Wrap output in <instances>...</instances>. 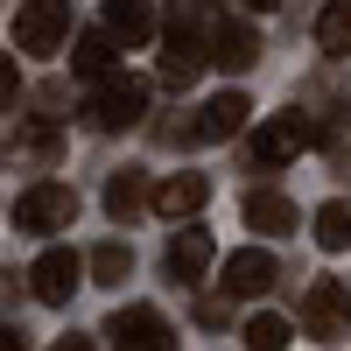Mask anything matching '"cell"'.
<instances>
[{
	"instance_id": "4fadbf2b",
	"label": "cell",
	"mask_w": 351,
	"mask_h": 351,
	"mask_svg": "<svg viewBox=\"0 0 351 351\" xmlns=\"http://www.w3.org/2000/svg\"><path fill=\"white\" fill-rule=\"evenodd\" d=\"M204 197H211V183H204V176H169V183H162L148 204H155L162 218H197V211H204Z\"/></svg>"
},
{
	"instance_id": "3957f363",
	"label": "cell",
	"mask_w": 351,
	"mask_h": 351,
	"mask_svg": "<svg viewBox=\"0 0 351 351\" xmlns=\"http://www.w3.org/2000/svg\"><path fill=\"white\" fill-rule=\"evenodd\" d=\"M64 36H71V0H28L14 14V49L21 56H49Z\"/></svg>"
},
{
	"instance_id": "7a4b0ae2",
	"label": "cell",
	"mask_w": 351,
	"mask_h": 351,
	"mask_svg": "<svg viewBox=\"0 0 351 351\" xmlns=\"http://www.w3.org/2000/svg\"><path fill=\"white\" fill-rule=\"evenodd\" d=\"M302 330H309L316 344L351 337V288H344V281H309V295H302Z\"/></svg>"
},
{
	"instance_id": "52a82bcc",
	"label": "cell",
	"mask_w": 351,
	"mask_h": 351,
	"mask_svg": "<svg viewBox=\"0 0 351 351\" xmlns=\"http://www.w3.org/2000/svg\"><path fill=\"white\" fill-rule=\"evenodd\" d=\"M106 337L120 344V351H169V344H176V330H169L162 309H120V316L106 324Z\"/></svg>"
},
{
	"instance_id": "7c38bea8",
	"label": "cell",
	"mask_w": 351,
	"mask_h": 351,
	"mask_svg": "<svg viewBox=\"0 0 351 351\" xmlns=\"http://www.w3.org/2000/svg\"><path fill=\"white\" fill-rule=\"evenodd\" d=\"M162 260H169L176 281H204V274H211V232H204V225H183V232L169 239Z\"/></svg>"
},
{
	"instance_id": "8fae6325",
	"label": "cell",
	"mask_w": 351,
	"mask_h": 351,
	"mask_svg": "<svg viewBox=\"0 0 351 351\" xmlns=\"http://www.w3.org/2000/svg\"><path fill=\"white\" fill-rule=\"evenodd\" d=\"M253 120V99L246 92H218V99H204V112H197V141H232Z\"/></svg>"
},
{
	"instance_id": "6da1fadb",
	"label": "cell",
	"mask_w": 351,
	"mask_h": 351,
	"mask_svg": "<svg viewBox=\"0 0 351 351\" xmlns=\"http://www.w3.org/2000/svg\"><path fill=\"white\" fill-rule=\"evenodd\" d=\"M141 112H148V84L106 71L99 92H92V106H84V120H92L99 134H127V127H141Z\"/></svg>"
},
{
	"instance_id": "9c48e42d",
	"label": "cell",
	"mask_w": 351,
	"mask_h": 351,
	"mask_svg": "<svg viewBox=\"0 0 351 351\" xmlns=\"http://www.w3.org/2000/svg\"><path fill=\"white\" fill-rule=\"evenodd\" d=\"M274 281H281V267H274V253H260V246H246V253H232V260H225V295H232V302L267 295Z\"/></svg>"
},
{
	"instance_id": "8992f818",
	"label": "cell",
	"mask_w": 351,
	"mask_h": 351,
	"mask_svg": "<svg viewBox=\"0 0 351 351\" xmlns=\"http://www.w3.org/2000/svg\"><path fill=\"white\" fill-rule=\"evenodd\" d=\"M309 141H316V127L302 120V112H281V120H267V127L253 134V162L260 169H281V162H295Z\"/></svg>"
},
{
	"instance_id": "ba28073f",
	"label": "cell",
	"mask_w": 351,
	"mask_h": 351,
	"mask_svg": "<svg viewBox=\"0 0 351 351\" xmlns=\"http://www.w3.org/2000/svg\"><path fill=\"white\" fill-rule=\"evenodd\" d=\"M204 64H211V49L197 43V21H190V14H176L169 43H162V77H169V84H197Z\"/></svg>"
},
{
	"instance_id": "277c9868",
	"label": "cell",
	"mask_w": 351,
	"mask_h": 351,
	"mask_svg": "<svg viewBox=\"0 0 351 351\" xmlns=\"http://www.w3.org/2000/svg\"><path fill=\"white\" fill-rule=\"evenodd\" d=\"M71 218H77V190H64V183H36V190L14 204V225H21V232H36V239L64 232Z\"/></svg>"
},
{
	"instance_id": "44dd1931",
	"label": "cell",
	"mask_w": 351,
	"mask_h": 351,
	"mask_svg": "<svg viewBox=\"0 0 351 351\" xmlns=\"http://www.w3.org/2000/svg\"><path fill=\"white\" fill-rule=\"evenodd\" d=\"M127 267H134V253H127L120 239H106V246L92 253V274H99V281H127Z\"/></svg>"
},
{
	"instance_id": "2e32d148",
	"label": "cell",
	"mask_w": 351,
	"mask_h": 351,
	"mask_svg": "<svg viewBox=\"0 0 351 351\" xmlns=\"http://www.w3.org/2000/svg\"><path fill=\"white\" fill-rule=\"evenodd\" d=\"M316 49L324 56H351V0H324V14H316Z\"/></svg>"
},
{
	"instance_id": "9a60e30c",
	"label": "cell",
	"mask_w": 351,
	"mask_h": 351,
	"mask_svg": "<svg viewBox=\"0 0 351 351\" xmlns=\"http://www.w3.org/2000/svg\"><path fill=\"white\" fill-rule=\"evenodd\" d=\"M106 28H112V43H148L155 36V8L148 0H106Z\"/></svg>"
},
{
	"instance_id": "ac0fdd59",
	"label": "cell",
	"mask_w": 351,
	"mask_h": 351,
	"mask_svg": "<svg viewBox=\"0 0 351 351\" xmlns=\"http://www.w3.org/2000/svg\"><path fill=\"white\" fill-rule=\"evenodd\" d=\"M316 246H324V253H344V246H351V204H344V197L316 211Z\"/></svg>"
},
{
	"instance_id": "cb8c5ba5",
	"label": "cell",
	"mask_w": 351,
	"mask_h": 351,
	"mask_svg": "<svg viewBox=\"0 0 351 351\" xmlns=\"http://www.w3.org/2000/svg\"><path fill=\"white\" fill-rule=\"evenodd\" d=\"M246 8H260V14H267V8H281V0H246Z\"/></svg>"
},
{
	"instance_id": "5b68a950",
	"label": "cell",
	"mask_w": 351,
	"mask_h": 351,
	"mask_svg": "<svg viewBox=\"0 0 351 351\" xmlns=\"http://www.w3.org/2000/svg\"><path fill=\"white\" fill-rule=\"evenodd\" d=\"M77 281H84V260H77L71 246H49L36 267H28V295L49 302V309H64V302L77 295Z\"/></svg>"
},
{
	"instance_id": "603a6c76",
	"label": "cell",
	"mask_w": 351,
	"mask_h": 351,
	"mask_svg": "<svg viewBox=\"0 0 351 351\" xmlns=\"http://www.w3.org/2000/svg\"><path fill=\"white\" fill-rule=\"evenodd\" d=\"M21 344V330H8V324H0V351H14Z\"/></svg>"
},
{
	"instance_id": "30bf717a",
	"label": "cell",
	"mask_w": 351,
	"mask_h": 351,
	"mask_svg": "<svg viewBox=\"0 0 351 351\" xmlns=\"http://www.w3.org/2000/svg\"><path fill=\"white\" fill-rule=\"evenodd\" d=\"M211 64L218 71H253L260 64V36L246 21H211Z\"/></svg>"
},
{
	"instance_id": "d6986e66",
	"label": "cell",
	"mask_w": 351,
	"mask_h": 351,
	"mask_svg": "<svg viewBox=\"0 0 351 351\" xmlns=\"http://www.w3.org/2000/svg\"><path fill=\"white\" fill-rule=\"evenodd\" d=\"M239 337H246L253 351H281V344H288V316H267V309H260V316H253V324H246Z\"/></svg>"
},
{
	"instance_id": "e0dca14e",
	"label": "cell",
	"mask_w": 351,
	"mask_h": 351,
	"mask_svg": "<svg viewBox=\"0 0 351 351\" xmlns=\"http://www.w3.org/2000/svg\"><path fill=\"white\" fill-rule=\"evenodd\" d=\"M112 49H120V43H112V28H92V36H77L71 71H77V77H106V71H112Z\"/></svg>"
},
{
	"instance_id": "5bb4252c",
	"label": "cell",
	"mask_w": 351,
	"mask_h": 351,
	"mask_svg": "<svg viewBox=\"0 0 351 351\" xmlns=\"http://www.w3.org/2000/svg\"><path fill=\"white\" fill-rule=\"evenodd\" d=\"M246 225L267 232V239H281V232H295L302 218H295V204H288L281 190H253V197H246Z\"/></svg>"
},
{
	"instance_id": "7402d4cb",
	"label": "cell",
	"mask_w": 351,
	"mask_h": 351,
	"mask_svg": "<svg viewBox=\"0 0 351 351\" xmlns=\"http://www.w3.org/2000/svg\"><path fill=\"white\" fill-rule=\"evenodd\" d=\"M21 99V71H14V56H0V112H8Z\"/></svg>"
},
{
	"instance_id": "ffe728a7",
	"label": "cell",
	"mask_w": 351,
	"mask_h": 351,
	"mask_svg": "<svg viewBox=\"0 0 351 351\" xmlns=\"http://www.w3.org/2000/svg\"><path fill=\"white\" fill-rule=\"evenodd\" d=\"M141 197H148V190H141V176L127 169V176H112V183H106V211H112V218H127Z\"/></svg>"
}]
</instances>
